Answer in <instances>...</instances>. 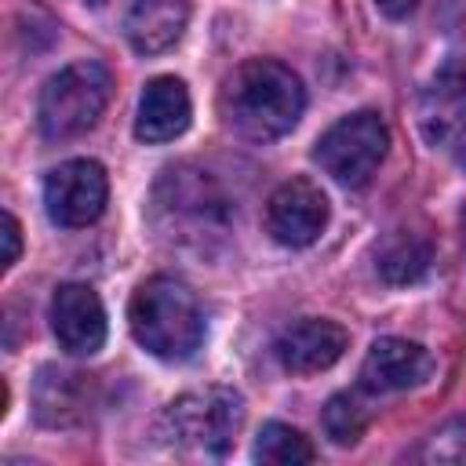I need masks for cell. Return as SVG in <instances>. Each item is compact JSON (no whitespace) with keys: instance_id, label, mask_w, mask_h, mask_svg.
Here are the masks:
<instances>
[{"instance_id":"cell-1","label":"cell","mask_w":466,"mask_h":466,"mask_svg":"<svg viewBox=\"0 0 466 466\" xmlns=\"http://www.w3.org/2000/svg\"><path fill=\"white\" fill-rule=\"evenodd\" d=\"M149 222L167 248L208 255L226 244L233 226V208L226 189L193 164L164 167L153 197H149Z\"/></svg>"},{"instance_id":"cell-2","label":"cell","mask_w":466,"mask_h":466,"mask_svg":"<svg viewBox=\"0 0 466 466\" xmlns=\"http://www.w3.org/2000/svg\"><path fill=\"white\" fill-rule=\"evenodd\" d=\"M218 102L226 124L237 135L251 142H273L299 124L306 109V87L284 62L248 58L226 76Z\"/></svg>"},{"instance_id":"cell-3","label":"cell","mask_w":466,"mask_h":466,"mask_svg":"<svg viewBox=\"0 0 466 466\" xmlns=\"http://www.w3.org/2000/svg\"><path fill=\"white\" fill-rule=\"evenodd\" d=\"M127 324L135 342L157 360H189L204 342V309L189 284L175 277H149L127 302Z\"/></svg>"},{"instance_id":"cell-4","label":"cell","mask_w":466,"mask_h":466,"mask_svg":"<svg viewBox=\"0 0 466 466\" xmlns=\"http://www.w3.org/2000/svg\"><path fill=\"white\" fill-rule=\"evenodd\" d=\"M244 426V397L233 386H197L178 393L157 419V437L186 455L218 459Z\"/></svg>"},{"instance_id":"cell-5","label":"cell","mask_w":466,"mask_h":466,"mask_svg":"<svg viewBox=\"0 0 466 466\" xmlns=\"http://www.w3.org/2000/svg\"><path fill=\"white\" fill-rule=\"evenodd\" d=\"M109 91H113V80L102 62L80 58V62L62 66L58 73H51L44 80L40 98H36L40 135L55 138V142L84 135L87 127L98 124V116L109 102Z\"/></svg>"},{"instance_id":"cell-6","label":"cell","mask_w":466,"mask_h":466,"mask_svg":"<svg viewBox=\"0 0 466 466\" xmlns=\"http://www.w3.org/2000/svg\"><path fill=\"white\" fill-rule=\"evenodd\" d=\"M390 146V127L375 109H360L350 113L342 120H335L313 146V160L324 167V175H331L339 186H364L375 167L382 164Z\"/></svg>"},{"instance_id":"cell-7","label":"cell","mask_w":466,"mask_h":466,"mask_svg":"<svg viewBox=\"0 0 466 466\" xmlns=\"http://www.w3.org/2000/svg\"><path fill=\"white\" fill-rule=\"evenodd\" d=\"M106 200H109V178L98 160L76 157L51 167L44 178V208L51 222L66 229L91 226L106 211Z\"/></svg>"},{"instance_id":"cell-8","label":"cell","mask_w":466,"mask_h":466,"mask_svg":"<svg viewBox=\"0 0 466 466\" xmlns=\"http://www.w3.org/2000/svg\"><path fill=\"white\" fill-rule=\"evenodd\" d=\"M328 226V197L309 178H288L266 204V229L284 248H309Z\"/></svg>"},{"instance_id":"cell-9","label":"cell","mask_w":466,"mask_h":466,"mask_svg":"<svg viewBox=\"0 0 466 466\" xmlns=\"http://www.w3.org/2000/svg\"><path fill=\"white\" fill-rule=\"evenodd\" d=\"M51 331L69 357H91L106 342V309L95 288L66 280L51 295Z\"/></svg>"},{"instance_id":"cell-10","label":"cell","mask_w":466,"mask_h":466,"mask_svg":"<svg viewBox=\"0 0 466 466\" xmlns=\"http://www.w3.org/2000/svg\"><path fill=\"white\" fill-rule=\"evenodd\" d=\"M419 131L430 146H448L466 127V62L441 66L415 102Z\"/></svg>"},{"instance_id":"cell-11","label":"cell","mask_w":466,"mask_h":466,"mask_svg":"<svg viewBox=\"0 0 466 466\" xmlns=\"http://www.w3.org/2000/svg\"><path fill=\"white\" fill-rule=\"evenodd\" d=\"M346 342L350 335L342 324L328 317H302L277 335L273 353L288 375H317L328 371L346 353Z\"/></svg>"},{"instance_id":"cell-12","label":"cell","mask_w":466,"mask_h":466,"mask_svg":"<svg viewBox=\"0 0 466 466\" xmlns=\"http://www.w3.org/2000/svg\"><path fill=\"white\" fill-rule=\"evenodd\" d=\"M433 371V357L408 339L382 335L371 342L360 364V390L364 393H400L411 386H422Z\"/></svg>"},{"instance_id":"cell-13","label":"cell","mask_w":466,"mask_h":466,"mask_svg":"<svg viewBox=\"0 0 466 466\" xmlns=\"http://www.w3.org/2000/svg\"><path fill=\"white\" fill-rule=\"evenodd\" d=\"M193 102L189 91L178 76H153L138 98V116H135V138L160 146L178 138L189 127Z\"/></svg>"},{"instance_id":"cell-14","label":"cell","mask_w":466,"mask_h":466,"mask_svg":"<svg viewBox=\"0 0 466 466\" xmlns=\"http://www.w3.org/2000/svg\"><path fill=\"white\" fill-rule=\"evenodd\" d=\"M186 22H189L186 0H131L124 15V36L138 55H160L182 40Z\"/></svg>"},{"instance_id":"cell-15","label":"cell","mask_w":466,"mask_h":466,"mask_svg":"<svg viewBox=\"0 0 466 466\" xmlns=\"http://www.w3.org/2000/svg\"><path fill=\"white\" fill-rule=\"evenodd\" d=\"M91 404V375L69 368H40L33 386V411L44 426H73Z\"/></svg>"},{"instance_id":"cell-16","label":"cell","mask_w":466,"mask_h":466,"mask_svg":"<svg viewBox=\"0 0 466 466\" xmlns=\"http://www.w3.org/2000/svg\"><path fill=\"white\" fill-rule=\"evenodd\" d=\"M433 266V244L415 229H390L375 244V269L386 284H415Z\"/></svg>"},{"instance_id":"cell-17","label":"cell","mask_w":466,"mask_h":466,"mask_svg":"<svg viewBox=\"0 0 466 466\" xmlns=\"http://www.w3.org/2000/svg\"><path fill=\"white\" fill-rule=\"evenodd\" d=\"M251 455L258 462L269 466H299V462H313L317 448L309 444V437L288 422H266L251 444Z\"/></svg>"},{"instance_id":"cell-18","label":"cell","mask_w":466,"mask_h":466,"mask_svg":"<svg viewBox=\"0 0 466 466\" xmlns=\"http://www.w3.org/2000/svg\"><path fill=\"white\" fill-rule=\"evenodd\" d=\"M320 426H324V433H328L335 444L350 448V444H357V441L364 437V430H368V408L360 404L357 393H335V397L324 404Z\"/></svg>"},{"instance_id":"cell-19","label":"cell","mask_w":466,"mask_h":466,"mask_svg":"<svg viewBox=\"0 0 466 466\" xmlns=\"http://www.w3.org/2000/svg\"><path fill=\"white\" fill-rule=\"evenodd\" d=\"M422 462H462L466 459V419H451L441 430H433L422 448L415 451Z\"/></svg>"},{"instance_id":"cell-20","label":"cell","mask_w":466,"mask_h":466,"mask_svg":"<svg viewBox=\"0 0 466 466\" xmlns=\"http://www.w3.org/2000/svg\"><path fill=\"white\" fill-rule=\"evenodd\" d=\"M4 255H0V262H4V269H11L15 262H18V255H22V226H18V218L11 215V211H4Z\"/></svg>"},{"instance_id":"cell-21","label":"cell","mask_w":466,"mask_h":466,"mask_svg":"<svg viewBox=\"0 0 466 466\" xmlns=\"http://www.w3.org/2000/svg\"><path fill=\"white\" fill-rule=\"evenodd\" d=\"M375 7L382 15H390V18H404V15H411L419 7V0H375Z\"/></svg>"},{"instance_id":"cell-22","label":"cell","mask_w":466,"mask_h":466,"mask_svg":"<svg viewBox=\"0 0 466 466\" xmlns=\"http://www.w3.org/2000/svg\"><path fill=\"white\" fill-rule=\"evenodd\" d=\"M455 160H459V167H466V127L455 138Z\"/></svg>"},{"instance_id":"cell-23","label":"cell","mask_w":466,"mask_h":466,"mask_svg":"<svg viewBox=\"0 0 466 466\" xmlns=\"http://www.w3.org/2000/svg\"><path fill=\"white\" fill-rule=\"evenodd\" d=\"M84 4H91V7H102V4H106V0H84Z\"/></svg>"},{"instance_id":"cell-24","label":"cell","mask_w":466,"mask_h":466,"mask_svg":"<svg viewBox=\"0 0 466 466\" xmlns=\"http://www.w3.org/2000/svg\"><path fill=\"white\" fill-rule=\"evenodd\" d=\"M462 240H466V208H462Z\"/></svg>"}]
</instances>
